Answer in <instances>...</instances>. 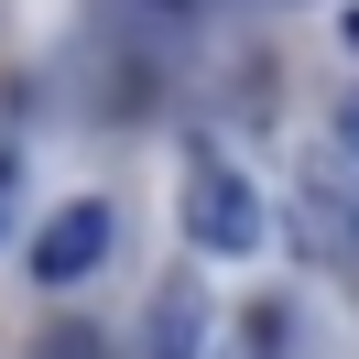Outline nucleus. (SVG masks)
Returning a JSON list of instances; mask_svg holds the SVG:
<instances>
[{"label":"nucleus","instance_id":"20e7f679","mask_svg":"<svg viewBox=\"0 0 359 359\" xmlns=\"http://www.w3.org/2000/svg\"><path fill=\"white\" fill-rule=\"evenodd\" d=\"M196 348H207V294L175 272L153 294V316H142V359H196Z\"/></svg>","mask_w":359,"mask_h":359},{"label":"nucleus","instance_id":"423d86ee","mask_svg":"<svg viewBox=\"0 0 359 359\" xmlns=\"http://www.w3.org/2000/svg\"><path fill=\"white\" fill-rule=\"evenodd\" d=\"M337 153L359 163V98H337Z\"/></svg>","mask_w":359,"mask_h":359},{"label":"nucleus","instance_id":"39448f33","mask_svg":"<svg viewBox=\"0 0 359 359\" xmlns=\"http://www.w3.org/2000/svg\"><path fill=\"white\" fill-rule=\"evenodd\" d=\"M33 359H109V348H98V327H44Z\"/></svg>","mask_w":359,"mask_h":359},{"label":"nucleus","instance_id":"6e6552de","mask_svg":"<svg viewBox=\"0 0 359 359\" xmlns=\"http://www.w3.org/2000/svg\"><path fill=\"white\" fill-rule=\"evenodd\" d=\"M153 11H185V0H153Z\"/></svg>","mask_w":359,"mask_h":359},{"label":"nucleus","instance_id":"0eeeda50","mask_svg":"<svg viewBox=\"0 0 359 359\" xmlns=\"http://www.w3.org/2000/svg\"><path fill=\"white\" fill-rule=\"evenodd\" d=\"M0 207H11V153H0Z\"/></svg>","mask_w":359,"mask_h":359},{"label":"nucleus","instance_id":"7ed1b4c3","mask_svg":"<svg viewBox=\"0 0 359 359\" xmlns=\"http://www.w3.org/2000/svg\"><path fill=\"white\" fill-rule=\"evenodd\" d=\"M98 262H109V207H98V196H76V207H55V218L33 229V283H44V294H66V283H88Z\"/></svg>","mask_w":359,"mask_h":359},{"label":"nucleus","instance_id":"f257e3e1","mask_svg":"<svg viewBox=\"0 0 359 359\" xmlns=\"http://www.w3.org/2000/svg\"><path fill=\"white\" fill-rule=\"evenodd\" d=\"M294 229H305V262L316 272H348L359 283V163H305V185H294Z\"/></svg>","mask_w":359,"mask_h":359},{"label":"nucleus","instance_id":"f03ea898","mask_svg":"<svg viewBox=\"0 0 359 359\" xmlns=\"http://www.w3.org/2000/svg\"><path fill=\"white\" fill-rule=\"evenodd\" d=\"M185 240L196 250H262V196H250V175L240 163H218V153H196L185 163Z\"/></svg>","mask_w":359,"mask_h":359}]
</instances>
